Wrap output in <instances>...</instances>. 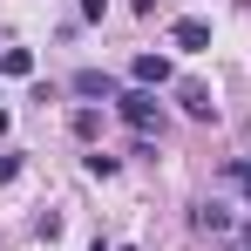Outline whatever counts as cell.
<instances>
[{
    "label": "cell",
    "mask_w": 251,
    "mask_h": 251,
    "mask_svg": "<svg viewBox=\"0 0 251 251\" xmlns=\"http://www.w3.org/2000/svg\"><path fill=\"white\" fill-rule=\"evenodd\" d=\"M116 116H123L136 136H150V129H163V102H156V88H123V95H116Z\"/></svg>",
    "instance_id": "cell-1"
},
{
    "label": "cell",
    "mask_w": 251,
    "mask_h": 251,
    "mask_svg": "<svg viewBox=\"0 0 251 251\" xmlns=\"http://www.w3.org/2000/svg\"><path fill=\"white\" fill-rule=\"evenodd\" d=\"M176 102H183L190 123H217V95H210L204 82H176Z\"/></svg>",
    "instance_id": "cell-2"
},
{
    "label": "cell",
    "mask_w": 251,
    "mask_h": 251,
    "mask_svg": "<svg viewBox=\"0 0 251 251\" xmlns=\"http://www.w3.org/2000/svg\"><path fill=\"white\" fill-rule=\"evenodd\" d=\"M129 82L136 88H170V54H136L129 61Z\"/></svg>",
    "instance_id": "cell-3"
},
{
    "label": "cell",
    "mask_w": 251,
    "mask_h": 251,
    "mask_svg": "<svg viewBox=\"0 0 251 251\" xmlns=\"http://www.w3.org/2000/svg\"><path fill=\"white\" fill-rule=\"evenodd\" d=\"M170 41L183 48V54H204V48H210V27H204V21H190V14H183V21H170Z\"/></svg>",
    "instance_id": "cell-4"
},
{
    "label": "cell",
    "mask_w": 251,
    "mask_h": 251,
    "mask_svg": "<svg viewBox=\"0 0 251 251\" xmlns=\"http://www.w3.org/2000/svg\"><path fill=\"white\" fill-rule=\"evenodd\" d=\"M197 231H210V238H231V204H197Z\"/></svg>",
    "instance_id": "cell-5"
},
{
    "label": "cell",
    "mask_w": 251,
    "mask_h": 251,
    "mask_svg": "<svg viewBox=\"0 0 251 251\" xmlns=\"http://www.w3.org/2000/svg\"><path fill=\"white\" fill-rule=\"evenodd\" d=\"M68 88H75V95H102V102H109V95H116V75H109V68H82Z\"/></svg>",
    "instance_id": "cell-6"
},
{
    "label": "cell",
    "mask_w": 251,
    "mask_h": 251,
    "mask_svg": "<svg viewBox=\"0 0 251 251\" xmlns=\"http://www.w3.org/2000/svg\"><path fill=\"white\" fill-rule=\"evenodd\" d=\"M0 75L27 82V75H34V54H27V48H0Z\"/></svg>",
    "instance_id": "cell-7"
},
{
    "label": "cell",
    "mask_w": 251,
    "mask_h": 251,
    "mask_svg": "<svg viewBox=\"0 0 251 251\" xmlns=\"http://www.w3.org/2000/svg\"><path fill=\"white\" fill-rule=\"evenodd\" d=\"M68 129H75V136H82V143H95V136H102V109H75V116H68Z\"/></svg>",
    "instance_id": "cell-8"
},
{
    "label": "cell",
    "mask_w": 251,
    "mask_h": 251,
    "mask_svg": "<svg viewBox=\"0 0 251 251\" xmlns=\"http://www.w3.org/2000/svg\"><path fill=\"white\" fill-rule=\"evenodd\" d=\"M217 176H224V183H238V190L251 197V156H231V163L217 170Z\"/></svg>",
    "instance_id": "cell-9"
},
{
    "label": "cell",
    "mask_w": 251,
    "mask_h": 251,
    "mask_svg": "<svg viewBox=\"0 0 251 251\" xmlns=\"http://www.w3.org/2000/svg\"><path fill=\"white\" fill-rule=\"evenodd\" d=\"M34 238H48V245L61 238V217H54V210H41V217H34Z\"/></svg>",
    "instance_id": "cell-10"
},
{
    "label": "cell",
    "mask_w": 251,
    "mask_h": 251,
    "mask_svg": "<svg viewBox=\"0 0 251 251\" xmlns=\"http://www.w3.org/2000/svg\"><path fill=\"white\" fill-rule=\"evenodd\" d=\"M88 163V176H116V156H109V150H95V156H82Z\"/></svg>",
    "instance_id": "cell-11"
},
{
    "label": "cell",
    "mask_w": 251,
    "mask_h": 251,
    "mask_svg": "<svg viewBox=\"0 0 251 251\" xmlns=\"http://www.w3.org/2000/svg\"><path fill=\"white\" fill-rule=\"evenodd\" d=\"M109 14V0H82V21H102Z\"/></svg>",
    "instance_id": "cell-12"
},
{
    "label": "cell",
    "mask_w": 251,
    "mask_h": 251,
    "mask_svg": "<svg viewBox=\"0 0 251 251\" xmlns=\"http://www.w3.org/2000/svg\"><path fill=\"white\" fill-rule=\"evenodd\" d=\"M7 123H14V116H7V109H0V136H7Z\"/></svg>",
    "instance_id": "cell-13"
},
{
    "label": "cell",
    "mask_w": 251,
    "mask_h": 251,
    "mask_svg": "<svg viewBox=\"0 0 251 251\" xmlns=\"http://www.w3.org/2000/svg\"><path fill=\"white\" fill-rule=\"evenodd\" d=\"M88 251H109V245H102V238H95V245H88Z\"/></svg>",
    "instance_id": "cell-14"
},
{
    "label": "cell",
    "mask_w": 251,
    "mask_h": 251,
    "mask_svg": "<svg viewBox=\"0 0 251 251\" xmlns=\"http://www.w3.org/2000/svg\"><path fill=\"white\" fill-rule=\"evenodd\" d=\"M123 251H136V245H123Z\"/></svg>",
    "instance_id": "cell-15"
}]
</instances>
